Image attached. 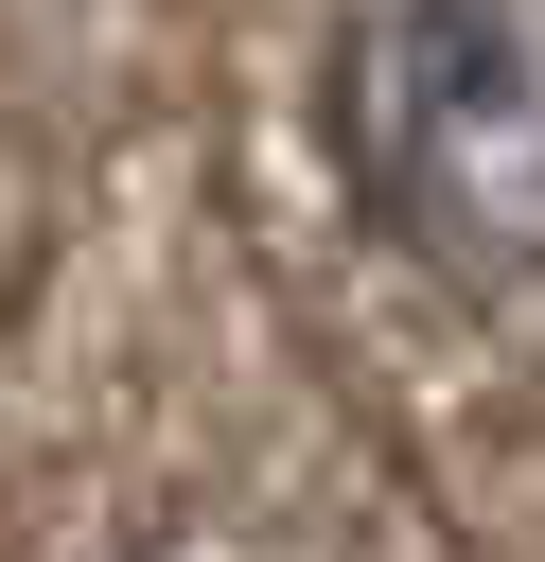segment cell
Masks as SVG:
<instances>
[{"label": "cell", "instance_id": "1", "mask_svg": "<svg viewBox=\"0 0 545 562\" xmlns=\"http://www.w3.org/2000/svg\"><path fill=\"white\" fill-rule=\"evenodd\" d=\"M334 176L440 281H545V0H352Z\"/></svg>", "mask_w": 545, "mask_h": 562}]
</instances>
